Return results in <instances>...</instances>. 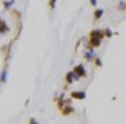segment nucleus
Masks as SVG:
<instances>
[{
	"label": "nucleus",
	"mask_w": 126,
	"mask_h": 124,
	"mask_svg": "<svg viewBox=\"0 0 126 124\" xmlns=\"http://www.w3.org/2000/svg\"><path fill=\"white\" fill-rule=\"evenodd\" d=\"M100 43H102V39H99V38H90V42H88L87 47L90 50H92L94 47H99Z\"/></svg>",
	"instance_id": "f03ea898"
},
{
	"label": "nucleus",
	"mask_w": 126,
	"mask_h": 124,
	"mask_svg": "<svg viewBox=\"0 0 126 124\" xmlns=\"http://www.w3.org/2000/svg\"><path fill=\"white\" fill-rule=\"evenodd\" d=\"M104 37V30H99L95 28L92 31H90V38H99V39H103Z\"/></svg>",
	"instance_id": "7ed1b4c3"
},
{
	"label": "nucleus",
	"mask_w": 126,
	"mask_h": 124,
	"mask_svg": "<svg viewBox=\"0 0 126 124\" xmlns=\"http://www.w3.org/2000/svg\"><path fill=\"white\" fill-rule=\"evenodd\" d=\"M49 5L50 7H56V1H49Z\"/></svg>",
	"instance_id": "2eb2a0df"
},
{
	"label": "nucleus",
	"mask_w": 126,
	"mask_h": 124,
	"mask_svg": "<svg viewBox=\"0 0 126 124\" xmlns=\"http://www.w3.org/2000/svg\"><path fill=\"white\" fill-rule=\"evenodd\" d=\"M94 57H95V54H94V51H92V50L85 51V53H84V58L87 59V61H92Z\"/></svg>",
	"instance_id": "6e6552de"
},
{
	"label": "nucleus",
	"mask_w": 126,
	"mask_h": 124,
	"mask_svg": "<svg viewBox=\"0 0 126 124\" xmlns=\"http://www.w3.org/2000/svg\"><path fill=\"white\" fill-rule=\"evenodd\" d=\"M90 4H91V5H96V1H95V0H92V1L90 3Z\"/></svg>",
	"instance_id": "dca6fc26"
},
{
	"label": "nucleus",
	"mask_w": 126,
	"mask_h": 124,
	"mask_svg": "<svg viewBox=\"0 0 126 124\" xmlns=\"http://www.w3.org/2000/svg\"><path fill=\"white\" fill-rule=\"evenodd\" d=\"M73 73L77 75V77H87V72H85V69H84V66H83L81 63H79V65H76V66L73 67Z\"/></svg>",
	"instance_id": "f257e3e1"
},
{
	"label": "nucleus",
	"mask_w": 126,
	"mask_h": 124,
	"mask_svg": "<svg viewBox=\"0 0 126 124\" xmlns=\"http://www.w3.org/2000/svg\"><path fill=\"white\" fill-rule=\"evenodd\" d=\"M95 65L98 67H100L102 66V61H100V58H95Z\"/></svg>",
	"instance_id": "ddd939ff"
},
{
	"label": "nucleus",
	"mask_w": 126,
	"mask_h": 124,
	"mask_svg": "<svg viewBox=\"0 0 126 124\" xmlns=\"http://www.w3.org/2000/svg\"><path fill=\"white\" fill-rule=\"evenodd\" d=\"M85 96H87V94L83 90H75L71 93V99H73V100H84Z\"/></svg>",
	"instance_id": "20e7f679"
},
{
	"label": "nucleus",
	"mask_w": 126,
	"mask_h": 124,
	"mask_svg": "<svg viewBox=\"0 0 126 124\" xmlns=\"http://www.w3.org/2000/svg\"><path fill=\"white\" fill-rule=\"evenodd\" d=\"M29 123H30V124H39V123H37V120L34 117H31L30 120H29Z\"/></svg>",
	"instance_id": "4468645a"
},
{
	"label": "nucleus",
	"mask_w": 126,
	"mask_h": 124,
	"mask_svg": "<svg viewBox=\"0 0 126 124\" xmlns=\"http://www.w3.org/2000/svg\"><path fill=\"white\" fill-rule=\"evenodd\" d=\"M118 10H119V11H125L126 10V1H119V3H118Z\"/></svg>",
	"instance_id": "1a4fd4ad"
},
{
	"label": "nucleus",
	"mask_w": 126,
	"mask_h": 124,
	"mask_svg": "<svg viewBox=\"0 0 126 124\" xmlns=\"http://www.w3.org/2000/svg\"><path fill=\"white\" fill-rule=\"evenodd\" d=\"M3 4H4V7H6V8H10L12 4H14V1H4Z\"/></svg>",
	"instance_id": "f8f14e48"
},
{
	"label": "nucleus",
	"mask_w": 126,
	"mask_h": 124,
	"mask_svg": "<svg viewBox=\"0 0 126 124\" xmlns=\"http://www.w3.org/2000/svg\"><path fill=\"white\" fill-rule=\"evenodd\" d=\"M104 37H106V38H111L112 37V31L110 28H106V30H104Z\"/></svg>",
	"instance_id": "9b49d317"
},
{
	"label": "nucleus",
	"mask_w": 126,
	"mask_h": 124,
	"mask_svg": "<svg viewBox=\"0 0 126 124\" xmlns=\"http://www.w3.org/2000/svg\"><path fill=\"white\" fill-rule=\"evenodd\" d=\"M102 16H103V10H100V8L95 10V12H94V19H95V20H99Z\"/></svg>",
	"instance_id": "0eeeda50"
},
{
	"label": "nucleus",
	"mask_w": 126,
	"mask_h": 124,
	"mask_svg": "<svg viewBox=\"0 0 126 124\" xmlns=\"http://www.w3.org/2000/svg\"><path fill=\"white\" fill-rule=\"evenodd\" d=\"M75 112V108L72 107L71 104H66L65 107L63 108V109H61V113H63L64 116H66V115H71V113H73Z\"/></svg>",
	"instance_id": "39448f33"
},
{
	"label": "nucleus",
	"mask_w": 126,
	"mask_h": 124,
	"mask_svg": "<svg viewBox=\"0 0 126 124\" xmlns=\"http://www.w3.org/2000/svg\"><path fill=\"white\" fill-rule=\"evenodd\" d=\"M65 81H66V84H72L73 81H76V74H75L73 72H69V73H66L65 74Z\"/></svg>",
	"instance_id": "423d86ee"
},
{
	"label": "nucleus",
	"mask_w": 126,
	"mask_h": 124,
	"mask_svg": "<svg viewBox=\"0 0 126 124\" xmlns=\"http://www.w3.org/2000/svg\"><path fill=\"white\" fill-rule=\"evenodd\" d=\"M6 80H7V72L3 70V72H1V75H0V82H6Z\"/></svg>",
	"instance_id": "9d476101"
}]
</instances>
